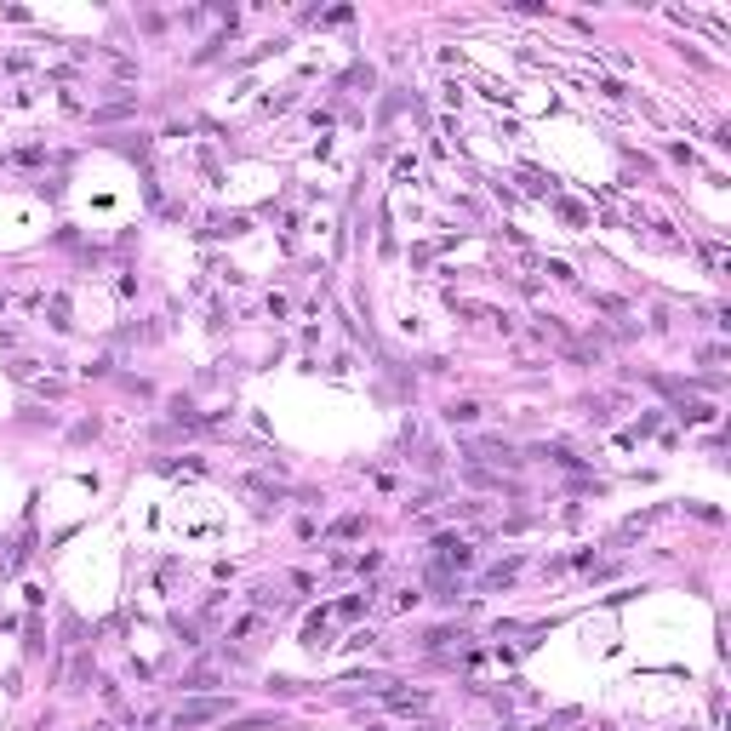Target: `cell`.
Masks as SVG:
<instances>
[{"instance_id":"6da1fadb","label":"cell","mask_w":731,"mask_h":731,"mask_svg":"<svg viewBox=\"0 0 731 731\" xmlns=\"http://www.w3.org/2000/svg\"><path fill=\"white\" fill-rule=\"evenodd\" d=\"M206 720H223V703H189V709H178V714H171V725H178V731L206 725Z\"/></svg>"},{"instance_id":"3957f363","label":"cell","mask_w":731,"mask_h":731,"mask_svg":"<svg viewBox=\"0 0 731 731\" xmlns=\"http://www.w3.org/2000/svg\"><path fill=\"white\" fill-rule=\"evenodd\" d=\"M235 731H280V720H240Z\"/></svg>"},{"instance_id":"7a4b0ae2","label":"cell","mask_w":731,"mask_h":731,"mask_svg":"<svg viewBox=\"0 0 731 731\" xmlns=\"http://www.w3.org/2000/svg\"><path fill=\"white\" fill-rule=\"evenodd\" d=\"M446 417H452V423H475V417H480V406H475V400H452V411H446Z\"/></svg>"}]
</instances>
